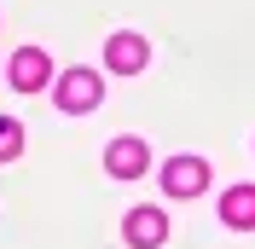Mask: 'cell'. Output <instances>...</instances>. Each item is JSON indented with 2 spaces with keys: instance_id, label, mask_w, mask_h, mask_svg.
<instances>
[{
  "instance_id": "6",
  "label": "cell",
  "mask_w": 255,
  "mask_h": 249,
  "mask_svg": "<svg viewBox=\"0 0 255 249\" xmlns=\"http://www.w3.org/2000/svg\"><path fill=\"white\" fill-rule=\"evenodd\" d=\"M122 238H128L133 249H157L162 238H168V220H162L157 209H133V215L122 220Z\"/></svg>"
},
{
  "instance_id": "8",
  "label": "cell",
  "mask_w": 255,
  "mask_h": 249,
  "mask_svg": "<svg viewBox=\"0 0 255 249\" xmlns=\"http://www.w3.org/2000/svg\"><path fill=\"white\" fill-rule=\"evenodd\" d=\"M17 151H23V127H17L12 116H0V162H12Z\"/></svg>"
},
{
  "instance_id": "4",
  "label": "cell",
  "mask_w": 255,
  "mask_h": 249,
  "mask_svg": "<svg viewBox=\"0 0 255 249\" xmlns=\"http://www.w3.org/2000/svg\"><path fill=\"white\" fill-rule=\"evenodd\" d=\"M162 186L174 191V197H197V191L209 186L203 156H168V162H162Z\"/></svg>"
},
{
  "instance_id": "3",
  "label": "cell",
  "mask_w": 255,
  "mask_h": 249,
  "mask_svg": "<svg viewBox=\"0 0 255 249\" xmlns=\"http://www.w3.org/2000/svg\"><path fill=\"white\" fill-rule=\"evenodd\" d=\"M145 162H151V156H145V139H111L105 145V174H111V180H139L145 174Z\"/></svg>"
},
{
  "instance_id": "1",
  "label": "cell",
  "mask_w": 255,
  "mask_h": 249,
  "mask_svg": "<svg viewBox=\"0 0 255 249\" xmlns=\"http://www.w3.org/2000/svg\"><path fill=\"white\" fill-rule=\"evenodd\" d=\"M99 99H105V87H99L93 70H64L58 76V110L87 116V110H99Z\"/></svg>"
},
{
  "instance_id": "7",
  "label": "cell",
  "mask_w": 255,
  "mask_h": 249,
  "mask_svg": "<svg viewBox=\"0 0 255 249\" xmlns=\"http://www.w3.org/2000/svg\"><path fill=\"white\" fill-rule=\"evenodd\" d=\"M221 220L238 226V232L255 226V186H232V191H226V197H221Z\"/></svg>"
},
{
  "instance_id": "2",
  "label": "cell",
  "mask_w": 255,
  "mask_h": 249,
  "mask_svg": "<svg viewBox=\"0 0 255 249\" xmlns=\"http://www.w3.org/2000/svg\"><path fill=\"white\" fill-rule=\"evenodd\" d=\"M145 64H151V47H145L139 35H111V41H105V70H111V76H139Z\"/></svg>"
},
{
  "instance_id": "5",
  "label": "cell",
  "mask_w": 255,
  "mask_h": 249,
  "mask_svg": "<svg viewBox=\"0 0 255 249\" xmlns=\"http://www.w3.org/2000/svg\"><path fill=\"white\" fill-rule=\"evenodd\" d=\"M47 81H52L47 52H41V47H17V58H12V87H17V93H41Z\"/></svg>"
}]
</instances>
